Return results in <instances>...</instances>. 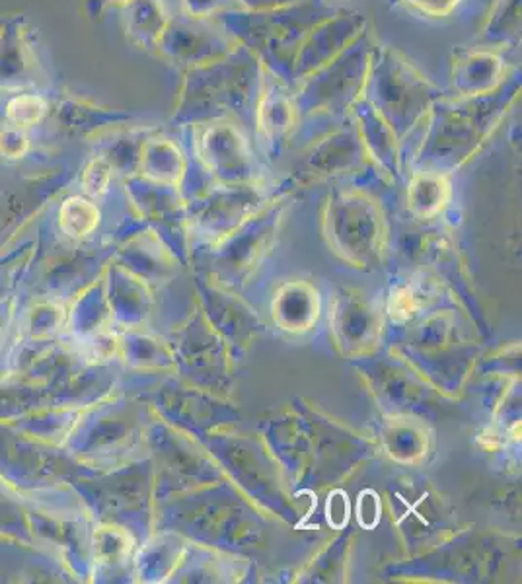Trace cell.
<instances>
[{"label": "cell", "instance_id": "44dd1931", "mask_svg": "<svg viewBox=\"0 0 522 584\" xmlns=\"http://www.w3.org/2000/svg\"><path fill=\"white\" fill-rule=\"evenodd\" d=\"M242 7L249 10L279 9L287 4H295L300 0H241Z\"/></svg>", "mask_w": 522, "mask_h": 584}, {"label": "cell", "instance_id": "ac0fdd59", "mask_svg": "<svg viewBox=\"0 0 522 584\" xmlns=\"http://www.w3.org/2000/svg\"><path fill=\"white\" fill-rule=\"evenodd\" d=\"M394 9L427 22H445L465 7L466 0H390Z\"/></svg>", "mask_w": 522, "mask_h": 584}, {"label": "cell", "instance_id": "4fadbf2b", "mask_svg": "<svg viewBox=\"0 0 522 584\" xmlns=\"http://www.w3.org/2000/svg\"><path fill=\"white\" fill-rule=\"evenodd\" d=\"M522 0H491L486 22L481 25L480 45L496 50H514L521 45Z\"/></svg>", "mask_w": 522, "mask_h": 584}, {"label": "cell", "instance_id": "3957f363", "mask_svg": "<svg viewBox=\"0 0 522 584\" xmlns=\"http://www.w3.org/2000/svg\"><path fill=\"white\" fill-rule=\"evenodd\" d=\"M328 0H300L279 9H238L215 20L234 42L292 86V61L308 30L332 14Z\"/></svg>", "mask_w": 522, "mask_h": 584}, {"label": "cell", "instance_id": "52a82bcc", "mask_svg": "<svg viewBox=\"0 0 522 584\" xmlns=\"http://www.w3.org/2000/svg\"><path fill=\"white\" fill-rule=\"evenodd\" d=\"M190 129L195 156L216 180L246 184L254 177V159L244 127L231 119H216Z\"/></svg>", "mask_w": 522, "mask_h": 584}, {"label": "cell", "instance_id": "7c38bea8", "mask_svg": "<svg viewBox=\"0 0 522 584\" xmlns=\"http://www.w3.org/2000/svg\"><path fill=\"white\" fill-rule=\"evenodd\" d=\"M349 119L355 126L356 134L363 142L365 154H369L386 174H396L398 172L400 139L392 131V127L384 121V117L365 98H361L351 109Z\"/></svg>", "mask_w": 522, "mask_h": 584}, {"label": "cell", "instance_id": "8fae6325", "mask_svg": "<svg viewBox=\"0 0 522 584\" xmlns=\"http://www.w3.org/2000/svg\"><path fill=\"white\" fill-rule=\"evenodd\" d=\"M365 156L353 121L345 119L312 141L300 162L310 177H330L355 167Z\"/></svg>", "mask_w": 522, "mask_h": 584}, {"label": "cell", "instance_id": "d6986e66", "mask_svg": "<svg viewBox=\"0 0 522 584\" xmlns=\"http://www.w3.org/2000/svg\"><path fill=\"white\" fill-rule=\"evenodd\" d=\"M244 9L241 0H178V12L191 18L215 20L224 12Z\"/></svg>", "mask_w": 522, "mask_h": 584}, {"label": "cell", "instance_id": "9c48e42d", "mask_svg": "<svg viewBox=\"0 0 522 584\" xmlns=\"http://www.w3.org/2000/svg\"><path fill=\"white\" fill-rule=\"evenodd\" d=\"M369 32V18L359 10H333L316 22L300 42L292 61V86L332 63Z\"/></svg>", "mask_w": 522, "mask_h": 584}, {"label": "cell", "instance_id": "6da1fadb", "mask_svg": "<svg viewBox=\"0 0 522 584\" xmlns=\"http://www.w3.org/2000/svg\"><path fill=\"white\" fill-rule=\"evenodd\" d=\"M521 71H514L496 93L476 98L443 96L427 119L417 162L448 172L462 166L498 131L514 104L521 100Z\"/></svg>", "mask_w": 522, "mask_h": 584}, {"label": "cell", "instance_id": "9a60e30c", "mask_svg": "<svg viewBox=\"0 0 522 584\" xmlns=\"http://www.w3.org/2000/svg\"><path fill=\"white\" fill-rule=\"evenodd\" d=\"M167 0H131L129 9V32L135 42L145 50H157L160 35L170 22Z\"/></svg>", "mask_w": 522, "mask_h": 584}, {"label": "cell", "instance_id": "ba28073f", "mask_svg": "<svg viewBox=\"0 0 522 584\" xmlns=\"http://www.w3.org/2000/svg\"><path fill=\"white\" fill-rule=\"evenodd\" d=\"M292 86L262 65L252 133L267 159H279L300 129Z\"/></svg>", "mask_w": 522, "mask_h": 584}, {"label": "cell", "instance_id": "2e32d148", "mask_svg": "<svg viewBox=\"0 0 522 584\" xmlns=\"http://www.w3.org/2000/svg\"><path fill=\"white\" fill-rule=\"evenodd\" d=\"M142 164L149 167V174L158 182L178 185L188 172V162L175 142L164 137H155L142 144Z\"/></svg>", "mask_w": 522, "mask_h": 584}, {"label": "cell", "instance_id": "8992f818", "mask_svg": "<svg viewBox=\"0 0 522 584\" xmlns=\"http://www.w3.org/2000/svg\"><path fill=\"white\" fill-rule=\"evenodd\" d=\"M238 47L223 25L209 18L185 17L175 12L170 17L164 34L158 40L157 53L182 71L201 67L226 57Z\"/></svg>", "mask_w": 522, "mask_h": 584}, {"label": "cell", "instance_id": "277c9868", "mask_svg": "<svg viewBox=\"0 0 522 584\" xmlns=\"http://www.w3.org/2000/svg\"><path fill=\"white\" fill-rule=\"evenodd\" d=\"M443 96L447 94L439 84L415 67L402 51L374 42L363 98L384 117L400 141L425 121Z\"/></svg>", "mask_w": 522, "mask_h": 584}, {"label": "cell", "instance_id": "7a4b0ae2", "mask_svg": "<svg viewBox=\"0 0 522 584\" xmlns=\"http://www.w3.org/2000/svg\"><path fill=\"white\" fill-rule=\"evenodd\" d=\"M259 76L262 63L241 45L226 57L183 71L172 123L193 127L231 119L252 131Z\"/></svg>", "mask_w": 522, "mask_h": 584}, {"label": "cell", "instance_id": "30bf717a", "mask_svg": "<svg viewBox=\"0 0 522 584\" xmlns=\"http://www.w3.org/2000/svg\"><path fill=\"white\" fill-rule=\"evenodd\" d=\"M503 51L488 45L456 47L450 58V88L456 98H476L496 93L513 75Z\"/></svg>", "mask_w": 522, "mask_h": 584}, {"label": "cell", "instance_id": "5bb4252c", "mask_svg": "<svg viewBox=\"0 0 522 584\" xmlns=\"http://www.w3.org/2000/svg\"><path fill=\"white\" fill-rule=\"evenodd\" d=\"M450 199V180L447 172L423 167L415 172L407 187V203L417 215L432 217Z\"/></svg>", "mask_w": 522, "mask_h": 584}, {"label": "cell", "instance_id": "5b68a950", "mask_svg": "<svg viewBox=\"0 0 522 584\" xmlns=\"http://www.w3.org/2000/svg\"><path fill=\"white\" fill-rule=\"evenodd\" d=\"M374 40L366 32L332 63L292 86L300 119H328L341 123L365 93Z\"/></svg>", "mask_w": 522, "mask_h": 584}, {"label": "cell", "instance_id": "ffe728a7", "mask_svg": "<svg viewBox=\"0 0 522 584\" xmlns=\"http://www.w3.org/2000/svg\"><path fill=\"white\" fill-rule=\"evenodd\" d=\"M109 180H111V166L108 160H92L84 170V192L92 197H102L109 190Z\"/></svg>", "mask_w": 522, "mask_h": 584}, {"label": "cell", "instance_id": "e0dca14e", "mask_svg": "<svg viewBox=\"0 0 522 584\" xmlns=\"http://www.w3.org/2000/svg\"><path fill=\"white\" fill-rule=\"evenodd\" d=\"M58 223H61L63 232H67L73 238H83L100 223V210L92 201L84 199V197H71L61 207Z\"/></svg>", "mask_w": 522, "mask_h": 584}]
</instances>
